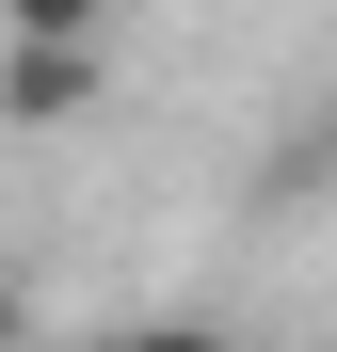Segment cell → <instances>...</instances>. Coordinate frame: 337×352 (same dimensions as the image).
<instances>
[{
	"label": "cell",
	"instance_id": "obj_1",
	"mask_svg": "<svg viewBox=\"0 0 337 352\" xmlns=\"http://www.w3.org/2000/svg\"><path fill=\"white\" fill-rule=\"evenodd\" d=\"M96 112V48H0V129H81Z\"/></svg>",
	"mask_w": 337,
	"mask_h": 352
},
{
	"label": "cell",
	"instance_id": "obj_4",
	"mask_svg": "<svg viewBox=\"0 0 337 352\" xmlns=\"http://www.w3.org/2000/svg\"><path fill=\"white\" fill-rule=\"evenodd\" d=\"M17 320H32V305H17V272H0V352H17Z\"/></svg>",
	"mask_w": 337,
	"mask_h": 352
},
{
	"label": "cell",
	"instance_id": "obj_2",
	"mask_svg": "<svg viewBox=\"0 0 337 352\" xmlns=\"http://www.w3.org/2000/svg\"><path fill=\"white\" fill-rule=\"evenodd\" d=\"M112 0H0V48H96Z\"/></svg>",
	"mask_w": 337,
	"mask_h": 352
},
{
	"label": "cell",
	"instance_id": "obj_3",
	"mask_svg": "<svg viewBox=\"0 0 337 352\" xmlns=\"http://www.w3.org/2000/svg\"><path fill=\"white\" fill-rule=\"evenodd\" d=\"M96 352H225L209 320H145V336H96Z\"/></svg>",
	"mask_w": 337,
	"mask_h": 352
}]
</instances>
